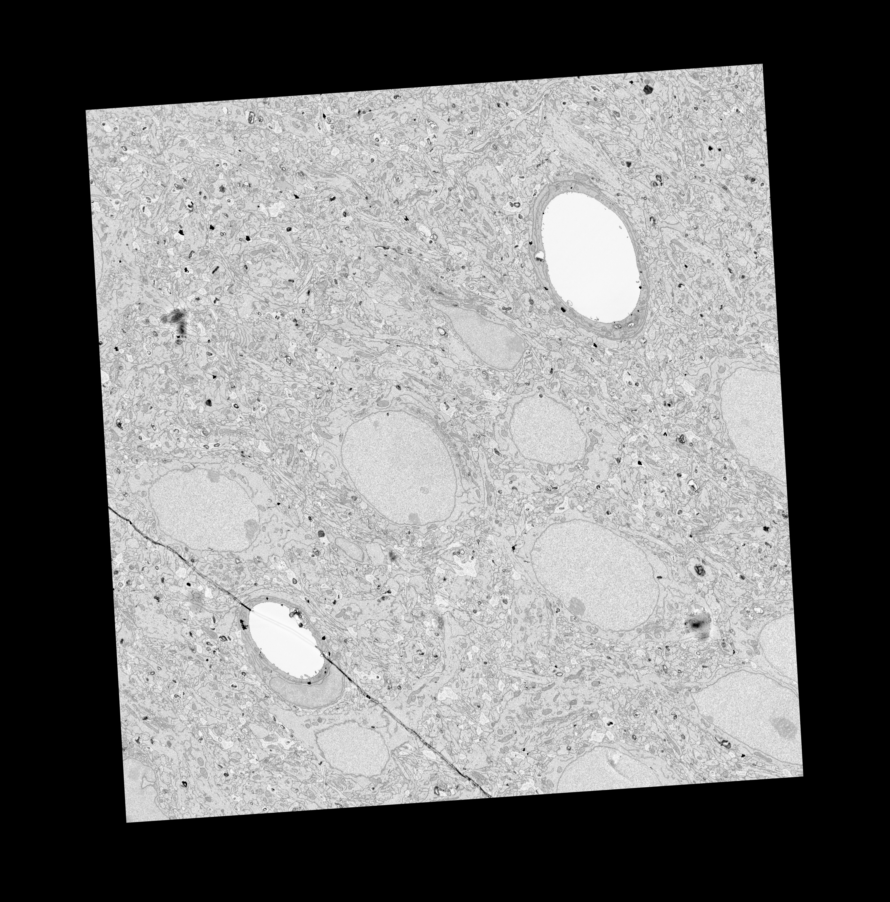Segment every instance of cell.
Masks as SVG:
<instances>
[{
	"instance_id": "4",
	"label": "cell",
	"mask_w": 890,
	"mask_h": 902,
	"mask_svg": "<svg viewBox=\"0 0 890 902\" xmlns=\"http://www.w3.org/2000/svg\"><path fill=\"white\" fill-rule=\"evenodd\" d=\"M759 642L764 657L780 674L797 681L794 614L788 613L767 623Z\"/></svg>"
},
{
	"instance_id": "1",
	"label": "cell",
	"mask_w": 890,
	"mask_h": 902,
	"mask_svg": "<svg viewBox=\"0 0 890 902\" xmlns=\"http://www.w3.org/2000/svg\"><path fill=\"white\" fill-rule=\"evenodd\" d=\"M703 712L724 732L769 754L773 747L800 749L798 695L763 674L739 670L705 690Z\"/></svg>"
},
{
	"instance_id": "3",
	"label": "cell",
	"mask_w": 890,
	"mask_h": 902,
	"mask_svg": "<svg viewBox=\"0 0 890 902\" xmlns=\"http://www.w3.org/2000/svg\"><path fill=\"white\" fill-rule=\"evenodd\" d=\"M316 743L326 762L347 775L374 777L382 773L389 761L383 737L355 722L318 732Z\"/></svg>"
},
{
	"instance_id": "2",
	"label": "cell",
	"mask_w": 890,
	"mask_h": 902,
	"mask_svg": "<svg viewBox=\"0 0 890 902\" xmlns=\"http://www.w3.org/2000/svg\"><path fill=\"white\" fill-rule=\"evenodd\" d=\"M722 413L736 450L785 482L781 382L777 373L740 368L722 386Z\"/></svg>"
}]
</instances>
